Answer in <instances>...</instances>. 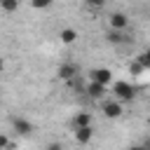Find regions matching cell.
<instances>
[{
    "label": "cell",
    "mask_w": 150,
    "mask_h": 150,
    "mask_svg": "<svg viewBox=\"0 0 150 150\" xmlns=\"http://www.w3.org/2000/svg\"><path fill=\"white\" fill-rule=\"evenodd\" d=\"M59 38H61L63 45H73V42L77 40V30H75V28H63V30L59 33Z\"/></svg>",
    "instance_id": "10"
},
{
    "label": "cell",
    "mask_w": 150,
    "mask_h": 150,
    "mask_svg": "<svg viewBox=\"0 0 150 150\" xmlns=\"http://www.w3.org/2000/svg\"><path fill=\"white\" fill-rule=\"evenodd\" d=\"M2 68H5V61H2V56H0V73H2Z\"/></svg>",
    "instance_id": "19"
},
{
    "label": "cell",
    "mask_w": 150,
    "mask_h": 150,
    "mask_svg": "<svg viewBox=\"0 0 150 150\" xmlns=\"http://www.w3.org/2000/svg\"><path fill=\"white\" fill-rule=\"evenodd\" d=\"M0 148H12V141L7 136H2V134H0Z\"/></svg>",
    "instance_id": "17"
},
{
    "label": "cell",
    "mask_w": 150,
    "mask_h": 150,
    "mask_svg": "<svg viewBox=\"0 0 150 150\" xmlns=\"http://www.w3.org/2000/svg\"><path fill=\"white\" fill-rule=\"evenodd\" d=\"M49 5H52V0H30V7L33 9H45Z\"/></svg>",
    "instance_id": "15"
},
{
    "label": "cell",
    "mask_w": 150,
    "mask_h": 150,
    "mask_svg": "<svg viewBox=\"0 0 150 150\" xmlns=\"http://www.w3.org/2000/svg\"><path fill=\"white\" fill-rule=\"evenodd\" d=\"M91 112H77L73 117V127H84V124H91Z\"/></svg>",
    "instance_id": "11"
},
{
    "label": "cell",
    "mask_w": 150,
    "mask_h": 150,
    "mask_svg": "<svg viewBox=\"0 0 150 150\" xmlns=\"http://www.w3.org/2000/svg\"><path fill=\"white\" fill-rule=\"evenodd\" d=\"M12 127H14V131L21 134V136H28V134L33 131V124H30L26 117H12Z\"/></svg>",
    "instance_id": "6"
},
{
    "label": "cell",
    "mask_w": 150,
    "mask_h": 150,
    "mask_svg": "<svg viewBox=\"0 0 150 150\" xmlns=\"http://www.w3.org/2000/svg\"><path fill=\"white\" fill-rule=\"evenodd\" d=\"M91 80L94 82H101V84H110L112 82V73L108 68H94L91 70Z\"/></svg>",
    "instance_id": "7"
},
{
    "label": "cell",
    "mask_w": 150,
    "mask_h": 150,
    "mask_svg": "<svg viewBox=\"0 0 150 150\" xmlns=\"http://www.w3.org/2000/svg\"><path fill=\"white\" fill-rule=\"evenodd\" d=\"M80 73V68L75 66V63H61L59 66V70H56V75L63 80V82H68V80H73L75 75Z\"/></svg>",
    "instance_id": "4"
},
{
    "label": "cell",
    "mask_w": 150,
    "mask_h": 150,
    "mask_svg": "<svg viewBox=\"0 0 150 150\" xmlns=\"http://www.w3.org/2000/svg\"><path fill=\"white\" fill-rule=\"evenodd\" d=\"M91 138H94V127H91V124H84V127H75V141H77L80 145H87Z\"/></svg>",
    "instance_id": "2"
},
{
    "label": "cell",
    "mask_w": 150,
    "mask_h": 150,
    "mask_svg": "<svg viewBox=\"0 0 150 150\" xmlns=\"http://www.w3.org/2000/svg\"><path fill=\"white\" fill-rule=\"evenodd\" d=\"M136 59H138V61H141V63L145 66V70H148V68H150V47H148L145 52H141V54H138Z\"/></svg>",
    "instance_id": "14"
},
{
    "label": "cell",
    "mask_w": 150,
    "mask_h": 150,
    "mask_svg": "<svg viewBox=\"0 0 150 150\" xmlns=\"http://www.w3.org/2000/svg\"><path fill=\"white\" fill-rule=\"evenodd\" d=\"M108 23H110V28H117V30H124V28L129 26V16H127L124 12H112V14L108 16Z\"/></svg>",
    "instance_id": "3"
},
{
    "label": "cell",
    "mask_w": 150,
    "mask_h": 150,
    "mask_svg": "<svg viewBox=\"0 0 150 150\" xmlns=\"http://www.w3.org/2000/svg\"><path fill=\"white\" fill-rule=\"evenodd\" d=\"M105 87H108V84H101V82H94V80H91V82L84 87V94H87L89 98H103Z\"/></svg>",
    "instance_id": "5"
},
{
    "label": "cell",
    "mask_w": 150,
    "mask_h": 150,
    "mask_svg": "<svg viewBox=\"0 0 150 150\" xmlns=\"http://www.w3.org/2000/svg\"><path fill=\"white\" fill-rule=\"evenodd\" d=\"M84 2H87V5H89V7H96V9H98V7H103V5H105V0H84Z\"/></svg>",
    "instance_id": "16"
},
{
    "label": "cell",
    "mask_w": 150,
    "mask_h": 150,
    "mask_svg": "<svg viewBox=\"0 0 150 150\" xmlns=\"http://www.w3.org/2000/svg\"><path fill=\"white\" fill-rule=\"evenodd\" d=\"M127 70H129V75H141V73L145 70V66H143V63H141L138 59H134V61H131V63L127 66Z\"/></svg>",
    "instance_id": "13"
},
{
    "label": "cell",
    "mask_w": 150,
    "mask_h": 150,
    "mask_svg": "<svg viewBox=\"0 0 150 150\" xmlns=\"http://www.w3.org/2000/svg\"><path fill=\"white\" fill-rule=\"evenodd\" d=\"M112 94H117V98H122V101H131V98L136 96V87L120 80V82L112 84Z\"/></svg>",
    "instance_id": "1"
},
{
    "label": "cell",
    "mask_w": 150,
    "mask_h": 150,
    "mask_svg": "<svg viewBox=\"0 0 150 150\" xmlns=\"http://www.w3.org/2000/svg\"><path fill=\"white\" fill-rule=\"evenodd\" d=\"M47 148H49V150H59V148H61V143H49Z\"/></svg>",
    "instance_id": "18"
},
{
    "label": "cell",
    "mask_w": 150,
    "mask_h": 150,
    "mask_svg": "<svg viewBox=\"0 0 150 150\" xmlns=\"http://www.w3.org/2000/svg\"><path fill=\"white\" fill-rule=\"evenodd\" d=\"M108 42H110V45H124V42H129V35H127L124 30L110 28V30H108Z\"/></svg>",
    "instance_id": "9"
},
{
    "label": "cell",
    "mask_w": 150,
    "mask_h": 150,
    "mask_svg": "<svg viewBox=\"0 0 150 150\" xmlns=\"http://www.w3.org/2000/svg\"><path fill=\"white\" fill-rule=\"evenodd\" d=\"M103 115L110 117V120L120 117V115H122V105H120V101H105V103H103Z\"/></svg>",
    "instance_id": "8"
},
{
    "label": "cell",
    "mask_w": 150,
    "mask_h": 150,
    "mask_svg": "<svg viewBox=\"0 0 150 150\" xmlns=\"http://www.w3.org/2000/svg\"><path fill=\"white\" fill-rule=\"evenodd\" d=\"M0 9L7 12V14H12V12L19 9V0H0Z\"/></svg>",
    "instance_id": "12"
}]
</instances>
